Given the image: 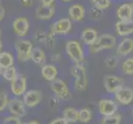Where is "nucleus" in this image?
I'll return each instance as SVG.
<instances>
[{"label":"nucleus","instance_id":"obj_6","mask_svg":"<svg viewBox=\"0 0 133 124\" xmlns=\"http://www.w3.org/2000/svg\"><path fill=\"white\" fill-rule=\"evenodd\" d=\"M123 79L116 75H107L104 77V87L109 94H115L123 86Z\"/></svg>","mask_w":133,"mask_h":124},{"label":"nucleus","instance_id":"obj_3","mask_svg":"<svg viewBox=\"0 0 133 124\" xmlns=\"http://www.w3.org/2000/svg\"><path fill=\"white\" fill-rule=\"evenodd\" d=\"M66 53L72 61L75 64H80L84 59V50L79 41L75 40L69 41L65 44Z\"/></svg>","mask_w":133,"mask_h":124},{"label":"nucleus","instance_id":"obj_30","mask_svg":"<svg viewBox=\"0 0 133 124\" xmlns=\"http://www.w3.org/2000/svg\"><path fill=\"white\" fill-rule=\"evenodd\" d=\"M36 39L37 41H39V42L47 44L48 35L45 34V32H44V31H37L36 34Z\"/></svg>","mask_w":133,"mask_h":124},{"label":"nucleus","instance_id":"obj_1","mask_svg":"<svg viewBox=\"0 0 133 124\" xmlns=\"http://www.w3.org/2000/svg\"><path fill=\"white\" fill-rule=\"evenodd\" d=\"M71 75L75 79V87L77 90L84 91L88 86V75L85 67L82 64H75L71 68Z\"/></svg>","mask_w":133,"mask_h":124},{"label":"nucleus","instance_id":"obj_31","mask_svg":"<svg viewBox=\"0 0 133 124\" xmlns=\"http://www.w3.org/2000/svg\"><path fill=\"white\" fill-rule=\"evenodd\" d=\"M3 124H22V122L20 120V118L16 116H12L5 118Z\"/></svg>","mask_w":133,"mask_h":124},{"label":"nucleus","instance_id":"obj_17","mask_svg":"<svg viewBox=\"0 0 133 124\" xmlns=\"http://www.w3.org/2000/svg\"><path fill=\"white\" fill-rule=\"evenodd\" d=\"M116 32L120 36H127L133 34V20L129 22L118 21L115 25Z\"/></svg>","mask_w":133,"mask_h":124},{"label":"nucleus","instance_id":"obj_22","mask_svg":"<svg viewBox=\"0 0 133 124\" xmlns=\"http://www.w3.org/2000/svg\"><path fill=\"white\" fill-rule=\"evenodd\" d=\"M13 65V57L9 52L0 53V68L3 70L11 67Z\"/></svg>","mask_w":133,"mask_h":124},{"label":"nucleus","instance_id":"obj_27","mask_svg":"<svg viewBox=\"0 0 133 124\" xmlns=\"http://www.w3.org/2000/svg\"><path fill=\"white\" fill-rule=\"evenodd\" d=\"M3 76L6 80L12 81L17 77V71L15 67L11 66L7 69H4L3 71Z\"/></svg>","mask_w":133,"mask_h":124},{"label":"nucleus","instance_id":"obj_42","mask_svg":"<svg viewBox=\"0 0 133 124\" xmlns=\"http://www.w3.org/2000/svg\"><path fill=\"white\" fill-rule=\"evenodd\" d=\"M0 36H1V31H0Z\"/></svg>","mask_w":133,"mask_h":124},{"label":"nucleus","instance_id":"obj_18","mask_svg":"<svg viewBox=\"0 0 133 124\" xmlns=\"http://www.w3.org/2000/svg\"><path fill=\"white\" fill-rule=\"evenodd\" d=\"M98 38V31L94 28H86L81 33V40L85 44L89 47L93 45Z\"/></svg>","mask_w":133,"mask_h":124},{"label":"nucleus","instance_id":"obj_19","mask_svg":"<svg viewBox=\"0 0 133 124\" xmlns=\"http://www.w3.org/2000/svg\"><path fill=\"white\" fill-rule=\"evenodd\" d=\"M133 51V38L127 37L123 39L117 47V53L122 56H126Z\"/></svg>","mask_w":133,"mask_h":124},{"label":"nucleus","instance_id":"obj_29","mask_svg":"<svg viewBox=\"0 0 133 124\" xmlns=\"http://www.w3.org/2000/svg\"><path fill=\"white\" fill-rule=\"evenodd\" d=\"M8 104V98L6 93L1 92L0 93V111L5 108V107Z\"/></svg>","mask_w":133,"mask_h":124},{"label":"nucleus","instance_id":"obj_14","mask_svg":"<svg viewBox=\"0 0 133 124\" xmlns=\"http://www.w3.org/2000/svg\"><path fill=\"white\" fill-rule=\"evenodd\" d=\"M56 12L53 5H40L36 9V17L41 20H49L52 18Z\"/></svg>","mask_w":133,"mask_h":124},{"label":"nucleus","instance_id":"obj_35","mask_svg":"<svg viewBox=\"0 0 133 124\" xmlns=\"http://www.w3.org/2000/svg\"><path fill=\"white\" fill-rule=\"evenodd\" d=\"M4 15H5V9L3 8V7L0 5V22L3 19Z\"/></svg>","mask_w":133,"mask_h":124},{"label":"nucleus","instance_id":"obj_24","mask_svg":"<svg viewBox=\"0 0 133 124\" xmlns=\"http://www.w3.org/2000/svg\"><path fill=\"white\" fill-rule=\"evenodd\" d=\"M90 3L94 8L102 11L108 8L111 5V1L110 0H90Z\"/></svg>","mask_w":133,"mask_h":124},{"label":"nucleus","instance_id":"obj_8","mask_svg":"<svg viewBox=\"0 0 133 124\" xmlns=\"http://www.w3.org/2000/svg\"><path fill=\"white\" fill-rule=\"evenodd\" d=\"M117 16L119 21L129 22L133 20V3H125L117 8Z\"/></svg>","mask_w":133,"mask_h":124},{"label":"nucleus","instance_id":"obj_32","mask_svg":"<svg viewBox=\"0 0 133 124\" xmlns=\"http://www.w3.org/2000/svg\"><path fill=\"white\" fill-rule=\"evenodd\" d=\"M106 60V63L109 67H115V66L117 65V60L115 57H108Z\"/></svg>","mask_w":133,"mask_h":124},{"label":"nucleus","instance_id":"obj_25","mask_svg":"<svg viewBox=\"0 0 133 124\" xmlns=\"http://www.w3.org/2000/svg\"><path fill=\"white\" fill-rule=\"evenodd\" d=\"M122 69L124 74L127 75H133V57H130L127 59L126 61L122 63Z\"/></svg>","mask_w":133,"mask_h":124},{"label":"nucleus","instance_id":"obj_11","mask_svg":"<svg viewBox=\"0 0 133 124\" xmlns=\"http://www.w3.org/2000/svg\"><path fill=\"white\" fill-rule=\"evenodd\" d=\"M8 108L9 112L13 116L22 118L26 115V109L24 107V103L18 99H14L9 101L8 104Z\"/></svg>","mask_w":133,"mask_h":124},{"label":"nucleus","instance_id":"obj_15","mask_svg":"<svg viewBox=\"0 0 133 124\" xmlns=\"http://www.w3.org/2000/svg\"><path fill=\"white\" fill-rule=\"evenodd\" d=\"M42 100V93L38 90H30L24 95V104L27 107L32 108L37 105Z\"/></svg>","mask_w":133,"mask_h":124},{"label":"nucleus","instance_id":"obj_7","mask_svg":"<svg viewBox=\"0 0 133 124\" xmlns=\"http://www.w3.org/2000/svg\"><path fill=\"white\" fill-rule=\"evenodd\" d=\"M51 89L59 99H65L70 95V91L66 85V84L61 79H56L51 81Z\"/></svg>","mask_w":133,"mask_h":124},{"label":"nucleus","instance_id":"obj_10","mask_svg":"<svg viewBox=\"0 0 133 124\" xmlns=\"http://www.w3.org/2000/svg\"><path fill=\"white\" fill-rule=\"evenodd\" d=\"M116 99L122 104H129L133 100V89L129 87L122 86L115 93Z\"/></svg>","mask_w":133,"mask_h":124},{"label":"nucleus","instance_id":"obj_4","mask_svg":"<svg viewBox=\"0 0 133 124\" xmlns=\"http://www.w3.org/2000/svg\"><path fill=\"white\" fill-rule=\"evenodd\" d=\"M15 49L17 51V59L20 61H26L31 59L32 51V44L27 40H17L15 42Z\"/></svg>","mask_w":133,"mask_h":124},{"label":"nucleus","instance_id":"obj_12","mask_svg":"<svg viewBox=\"0 0 133 124\" xmlns=\"http://www.w3.org/2000/svg\"><path fill=\"white\" fill-rule=\"evenodd\" d=\"M98 109L102 115L109 116L116 113L117 110V105L112 100L102 99L98 103Z\"/></svg>","mask_w":133,"mask_h":124},{"label":"nucleus","instance_id":"obj_9","mask_svg":"<svg viewBox=\"0 0 133 124\" xmlns=\"http://www.w3.org/2000/svg\"><path fill=\"white\" fill-rule=\"evenodd\" d=\"M12 27L17 36H21V37L25 36L29 31L28 19L24 17H17L12 22Z\"/></svg>","mask_w":133,"mask_h":124},{"label":"nucleus","instance_id":"obj_16","mask_svg":"<svg viewBox=\"0 0 133 124\" xmlns=\"http://www.w3.org/2000/svg\"><path fill=\"white\" fill-rule=\"evenodd\" d=\"M69 16L74 22H81L85 16V9L81 4H73L69 8Z\"/></svg>","mask_w":133,"mask_h":124},{"label":"nucleus","instance_id":"obj_34","mask_svg":"<svg viewBox=\"0 0 133 124\" xmlns=\"http://www.w3.org/2000/svg\"><path fill=\"white\" fill-rule=\"evenodd\" d=\"M56 1V0H40V2L42 3V5H53L54 2Z\"/></svg>","mask_w":133,"mask_h":124},{"label":"nucleus","instance_id":"obj_39","mask_svg":"<svg viewBox=\"0 0 133 124\" xmlns=\"http://www.w3.org/2000/svg\"><path fill=\"white\" fill-rule=\"evenodd\" d=\"M2 47H3V44H2V42H1V41H0V51H1Z\"/></svg>","mask_w":133,"mask_h":124},{"label":"nucleus","instance_id":"obj_26","mask_svg":"<svg viewBox=\"0 0 133 124\" xmlns=\"http://www.w3.org/2000/svg\"><path fill=\"white\" fill-rule=\"evenodd\" d=\"M120 122L121 116L116 113L109 116H104L102 119V124H120Z\"/></svg>","mask_w":133,"mask_h":124},{"label":"nucleus","instance_id":"obj_40","mask_svg":"<svg viewBox=\"0 0 133 124\" xmlns=\"http://www.w3.org/2000/svg\"><path fill=\"white\" fill-rule=\"evenodd\" d=\"M3 75V69L2 68H0V75Z\"/></svg>","mask_w":133,"mask_h":124},{"label":"nucleus","instance_id":"obj_36","mask_svg":"<svg viewBox=\"0 0 133 124\" xmlns=\"http://www.w3.org/2000/svg\"><path fill=\"white\" fill-rule=\"evenodd\" d=\"M22 3L24 6L29 7L32 4V0H22Z\"/></svg>","mask_w":133,"mask_h":124},{"label":"nucleus","instance_id":"obj_20","mask_svg":"<svg viewBox=\"0 0 133 124\" xmlns=\"http://www.w3.org/2000/svg\"><path fill=\"white\" fill-rule=\"evenodd\" d=\"M57 74V69L53 65H45L42 68V75L44 79L48 81H53L56 80Z\"/></svg>","mask_w":133,"mask_h":124},{"label":"nucleus","instance_id":"obj_33","mask_svg":"<svg viewBox=\"0 0 133 124\" xmlns=\"http://www.w3.org/2000/svg\"><path fill=\"white\" fill-rule=\"evenodd\" d=\"M50 124H69V122L65 120V118H57L56 120L52 121Z\"/></svg>","mask_w":133,"mask_h":124},{"label":"nucleus","instance_id":"obj_37","mask_svg":"<svg viewBox=\"0 0 133 124\" xmlns=\"http://www.w3.org/2000/svg\"><path fill=\"white\" fill-rule=\"evenodd\" d=\"M28 124H39L37 122H36V121H31V122H30Z\"/></svg>","mask_w":133,"mask_h":124},{"label":"nucleus","instance_id":"obj_41","mask_svg":"<svg viewBox=\"0 0 133 124\" xmlns=\"http://www.w3.org/2000/svg\"><path fill=\"white\" fill-rule=\"evenodd\" d=\"M0 5H1V0H0Z\"/></svg>","mask_w":133,"mask_h":124},{"label":"nucleus","instance_id":"obj_38","mask_svg":"<svg viewBox=\"0 0 133 124\" xmlns=\"http://www.w3.org/2000/svg\"><path fill=\"white\" fill-rule=\"evenodd\" d=\"M61 1H62L64 3H69V2H70L71 0H61Z\"/></svg>","mask_w":133,"mask_h":124},{"label":"nucleus","instance_id":"obj_21","mask_svg":"<svg viewBox=\"0 0 133 124\" xmlns=\"http://www.w3.org/2000/svg\"><path fill=\"white\" fill-rule=\"evenodd\" d=\"M31 59L34 63L42 65L45 61V51L40 47H35L32 49L31 55Z\"/></svg>","mask_w":133,"mask_h":124},{"label":"nucleus","instance_id":"obj_5","mask_svg":"<svg viewBox=\"0 0 133 124\" xmlns=\"http://www.w3.org/2000/svg\"><path fill=\"white\" fill-rule=\"evenodd\" d=\"M72 28V22L70 18L64 17L54 22L51 26V31L55 35H66Z\"/></svg>","mask_w":133,"mask_h":124},{"label":"nucleus","instance_id":"obj_2","mask_svg":"<svg viewBox=\"0 0 133 124\" xmlns=\"http://www.w3.org/2000/svg\"><path fill=\"white\" fill-rule=\"evenodd\" d=\"M117 39L113 35L103 34L98 36L97 41L89 47V50L91 53L96 54L103 50H110L116 47Z\"/></svg>","mask_w":133,"mask_h":124},{"label":"nucleus","instance_id":"obj_13","mask_svg":"<svg viewBox=\"0 0 133 124\" xmlns=\"http://www.w3.org/2000/svg\"><path fill=\"white\" fill-rule=\"evenodd\" d=\"M26 88V78L22 75H17V77L11 83V90L17 96L22 95L25 93Z\"/></svg>","mask_w":133,"mask_h":124},{"label":"nucleus","instance_id":"obj_43","mask_svg":"<svg viewBox=\"0 0 133 124\" xmlns=\"http://www.w3.org/2000/svg\"><path fill=\"white\" fill-rule=\"evenodd\" d=\"M132 113H133V108H132Z\"/></svg>","mask_w":133,"mask_h":124},{"label":"nucleus","instance_id":"obj_28","mask_svg":"<svg viewBox=\"0 0 133 124\" xmlns=\"http://www.w3.org/2000/svg\"><path fill=\"white\" fill-rule=\"evenodd\" d=\"M92 113L89 109L84 108L79 111V121L82 122H88L91 120Z\"/></svg>","mask_w":133,"mask_h":124},{"label":"nucleus","instance_id":"obj_23","mask_svg":"<svg viewBox=\"0 0 133 124\" xmlns=\"http://www.w3.org/2000/svg\"><path fill=\"white\" fill-rule=\"evenodd\" d=\"M64 118L68 122H75L79 120V111L75 108H68L64 110Z\"/></svg>","mask_w":133,"mask_h":124}]
</instances>
